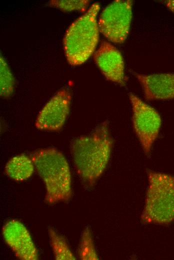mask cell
<instances>
[{
    "instance_id": "cell-1",
    "label": "cell",
    "mask_w": 174,
    "mask_h": 260,
    "mask_svg": "<svg viewBox=\"0 0 174 260\" xmlns=\"http://www.w3.org/2000/svg\"><path fill=\"white\" fill-rule=\"evenodd\" d=\"M113 146L108 122H104L90 134L74 139L70 151L76 170L82 181L93 186L109 161Z\"/></svg>"
},
{
    "instance_id": "cell-2",
    "label": "cell",
    "mask_w": 174,
    "mask_h": 260,
    "mask_svg": "<svg viewBox=\"0 0 174 260\" xmlns=\"http://www.w3.org/2000/svg\"><path fill=\"white\" fill-rule=\"evenodd\" d=\"M46 189L45 201L49 204L68 200L72 196L70 168L62 152L54 148L40 149L30 156Z\"/></svg>"
},
{
    "instance_id": "cell-3",
    "label": "cell",
    "mask_w": 174,
    "mask_h": 260,
    "mask_svg": "<svg viewBox=\"0 0 174 260\" xmlns=\"http://www.w3.org/2000/svg\"><path fill=\"white\" fill-rule=\"evenodd\" d=\"M100 8L98 2L93 4L68 28L64 38V48L70 65L82 64L94 53L98 41L96 16Z\"/></svg>"
},
{
    "instance_id": "cell-4",
    "label": "cell",
    "mask_w": 174,
    "mask_h": 260,
    "mask_svg": "<svg viewBox=\"0 0 174 260\" xmlns=\"http://www.w3.org/2000/svg\"><path fill=\"white\" fill-rule=\"evenodd\" d=\"M148 176V185L142 222L170 223L174 220V176L150 170Z\"/></svg>"
},
{
    "instance_id": "cell-5",
    "label": "cell",
    "mask_w": 174,
    "mask_h": 260,
    "mask_svg": "<svg viewBox=\"0 0 174 260\" xmlns=\"http://www.w3.org/2000/svg\"><path fill=\"white\" fill-rule=\"evenodd\" d=\"M132 1L117 0L108 6L100 14V32L110 41L122 43L130 31L132 16Z\"/></svg>"
},
{
    "instance_id": "cell-6",
    "label": "cell",
    "mask_w": 174,
    "mask_h": 260,
    "mask_svg": "<svg viewBox=\"0 0 174 260\" xmlns=\"http://www.w3.org/2000/svg\"><path fill=\"white\" fill-rule=\"evenodd\" d=\"M134 130L144 152L148 154L156 139L162 120L158 112L136 96L129 94Z\"/></svg>"
},
{
    "instance_id": "cell-7",
    "label": "cell",
    "mask_w": 174,
    "mask_h": 260,
    "mask_svg": "<svg viewBox=\"0 0 174 260\" xmlns=\"http://www.w3.org/2000/svg\"><path fill=\"white\" fill-rule=\"evenodd\" d=\"M71 94L63 88L58 92L39 112L36 127L42 130H58L64 126L70 112Z\"/></svg>"
},
{
    "instance_id": "cell-8",
    "label": "cell",
    "mask_w": 174,
    "mask_h": 260,
    "mask_svg": "<svg viewBox=\"0 0 174 260\" xmlns=\"http://www.w3.org/2000/svg\"><path fill=\"white\" fill-rule=\"evenodd\" d=\"M2 234L18 258L22 260L38 259V250L30 234L21 222L15 220L7 222L3 226Z\"/></svg>"
},
{
    "instance_id": "cell-9",
    "label": "cell",
    "mask_w": 174,
    "mask_h": 260,
    "mask_svg": "<svg viewBox=\"0 0 174 260\" xmlns=\"http://www.w3.org/2000/svg\"><path fill=\"white\" fill-rule=\"evenodd\" d=\"M94 59L107 80L121 86L125 84L124 62L116 48L108 42H102L94 52Z\"/></svg>"
},
{
    "instance_id": "cell-10",
    "label": "cell",
    "mask_w": 174,
    "mask_h": 260,
    "mask_svg": "<svg viewBox=\"0 0 174 260\" xmlns=\"http://www.w3.org/2000/svg\"><path fill=\"white\" fill-rule=\"evenodd\" d=\"M148 100L174 99V73L136 74Z\"/></svg>"
},
{
    "instance_id": "cell-11",
    "label": "cell",
    "mask_w": 174,
    "mask_h": 260,
    "mask_svg": "<svg viewBox=\"0 0 174 260\" xmlns=\"http://www.w3.org/2000/svg\"><path fill=\"white\" fill-rule=\"evenodd\" d=\"M34 168L31 158L24 154H20L12 158L8 162L4 172L10 178L16 181H23L32 176Z\"/></svg>"
},
{
    "instance_id": "cell-12",
    "label": "cell",
    "mask_w": 174,
    "mask_h": 260,
    "mask_svg": "<svg viewBox=\"0 0 174 260\" xmlns=\"http://www.w3.org/2000/svg\"><path fill=\"white\" fill-rule=\"evenodd\" d=\"M48 234L50 244L56 260H75L66 240L54 228H50Z\"/></svg>"
},
{
    "instance_id": "cell-13",
    "label": "cell",
    "mask_w": 174,
    "mask_h": 260,
    "mask_svg": "<svg viewBox=\"0 0 174 260\" xmlns=\"http://www.w3.org/2000/svg\"><path fill=\"white\" fill-rule=\"evenodd\" d=\"M0 60V94L2 97L6 98L12 94L15 82L8 66L2 55Z\"/></svg>"
},
{
    "instance_id": "cell-14",
    "label": "cell",
    "mask_w": 174,
    "mask_h": 260,
    "mask_svg": "<svg viewBox=\"0 0 174 260\" xmlns=\"http://www.w3.org/2000/svg\"><path fill=\"white\" fill-rule=\"evenodd\" d=\"M78 254L82 260H98L92 234L88 228H86L82 233L78 248Z\"/></svg>"
},
{
    "instance_id": "cell-15",
    "label": "cell",
    "mask_w": 174,
    "mask_h": 260,
    "mask_svg": "<svg viewBox=\"0 0 174 260\" xmlns=\"http://www.w3.org/2000/svg\"><path fill=\"white\" fill-rule=\"evenodd\" d=\"M89 3V0H52L49 2L48 4L51 6L60 9L62 11L82 12L86 9Z\"/></svg>"
},
{
    "instance_id": "cell-16",
    "label": "cell",
    "mask_w": 174,
    "mask_h": 260,
    "mask_svg": "<svg viewBox=\"0 0 174 260\" xmlns=\"http://www.w3.org/2000/svg\"><path fill=\"white\" fill-rule=\"evenodd\" d=\"M164 4L168 8L174 12V0H166Z\"/></svg>"
}]
</instances>
